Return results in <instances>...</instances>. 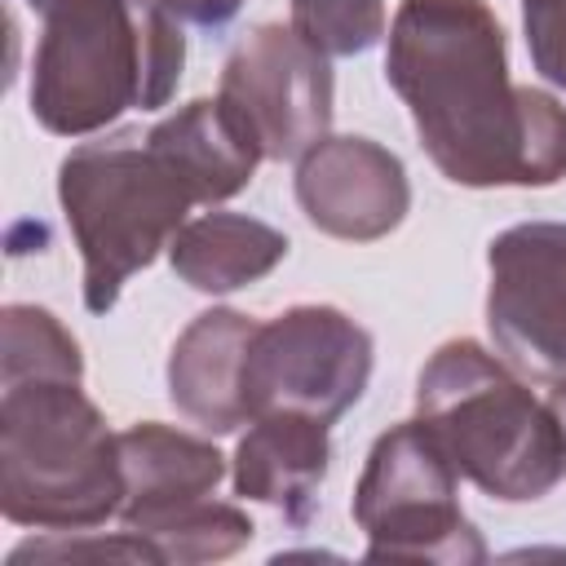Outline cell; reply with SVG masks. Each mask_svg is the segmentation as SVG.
I'll return each mask as SVG.
<instances>
[{"instance_id": "obj_1", "label": "cell", "mask_w": 566, "mask_h": 566, "mask_svg": "<svg viewBox=\"0 0 566 566\" xmlns=\"http://www.w3.org/2000/svg\"><path fill=\"white\" fill-rule=\"evenodd\" d=\"M385 80L447 181L491 190L566 177V106L509 80L504 27L482 0H402Z\"/></svg>"}, {"instance_id": "obj_2", "label": "cell", "mask_w": 566, "mask_h": 566, "mask_svg": "<svg viewBox=\"0 0 566 566\" xmlns=\"http://www.w3.org/2000/svg\"><path fill=\"white\" fill-rule=\"evenodd\" d=\"M186 35L168 0H84L44 18L31 62V115L88 137L124 111H159L181 84Z\"/></svg>"}, {"instance_id": "obj_3", "label": "cell", "mask_w": 566, "mask_h": 566, "mask_svg": "<svg viewBox=\"0 0 566 566\" xmlns=\"http://www.w3.org/2000/svg\"><path fill=\"white\" fill-rule=\"evenodd\" d=\"M416 420L455 473L491 500H544L566 478V429L557 411L469 336L442 340L420 367Z\"/></svg>"}, {"instance_id": "obj_4", "label": "cell", "mask_w": 566, "mask_h": 566, "mask_svg": "<svg viewBox=\"0 0 566 566\" xmlns=\"http://www.w3.org/2000/svg\"><path fill=\"white\" fill-rule=\"evenodd\" d=\"M0 509L13 526L93 531L119 517V433L75 376H27L0 385Z\"/></svg>"}, {"instance_id": "obj_5", "label": "cell", "mask_w": 566, "mask_h": 566, "mask_svg": "<svg viewBox=\"0 0 566 566\" xmlns=\"http://www.w3.org/2000/svg\"><path fill=\"white\" fill-rule=\"evenodd\" d=\"M57 199L84 256L88 314L115 310L124 283L172 243L199 203L186 172L137 128L75 146L57 168Z\"/></svg>"}, {"instance_id": "obj_6", "label": "cell", "mask_w": 566, "mask_h": 566, "mask_svg": "<svg viewBox=\"0 0 566 566\" xmlns=\"http://www.w3.org/2000/svg\"><path fill=\"white\" fill-rule=\"evenodd\" d=\"M354 522L371 562H486V544L460 509V473L420 420H402L371 442L354 486Z\"/></svg>"}, {"instance_id": "obj_7", "label": "cell", "mask_w": 566, "mask_h": 566, "mask_svg": "<svg viewBox=\"0 0 566 566\" xmlns=\"http://www.w3.org/2000/svg\"><path fill=\"white\" fill-rule=\"evenodd\" d=\"M371 380V336L336 305H292L256 323L243 358L248 416L301 411L340 420Z\"/></svg>"}, {"instance_id": "obj_8", "label": "cell", "mask_w": 566, "mask_h": 566, "mask_svg": "<svg viewBox=\"0 0 566 566\" xmlns=\"http://www.w3.org/2000/svg\"><path fill=\"white\" fill-rule=\"evenodd\" d=\"M217 97L274 164L301 159L332 128V66L283 22H261L230 49Z\"/></svg>"}, {"instance_id": "obj_9", "label": "cell", "mask_w": 566, "mask_h": 566, "mask_svg": "<svg viewBox=\"0 0 566 566\" xmlns=\"http://www.w3.org/2000/svg\"><path fill=\"white\" fill-rule=\"evenodd\" d=\"M486 327L509 367L566 380V221H522L486 248Z\"/></svg>"}, {"instance_id": "obj_10", "label": "cell", "mask_w": 566, "mask_h": 566, "mask_svg": "<svg viewBox=\"0 0 566 566\" xmlns=\"http://www.w3.org/2000/svg\"><path fill=\"white\" fill-rule=\"evenodd\" d=\"M296 203L332 239L371 243L402 226L411 181L394 150L371 137H323L296 159Z\"/></svg>"}, {"instance_id": "obj_11", "label": "cell", "mask_w": 566, "mask_h": 566, "mask_svg": "<svg viewBox=\"0 0 566 566\" xmlns=\"http://www.w3.org/2000/svg\"><path fill=\"white\" fill-rule=\"evenodd\" d=\"M119 460H124L119 522L146 544L168 517L212 500L217 482L226 478V455L212 442L159 420L119 429Z\"/></svg>"}, {"instance_id": "obj_12", "label": "cell", "mask_w": 566, "mask_h": 566, "mask_svg": "<svg viewBox=\"0 0 566 566\" xmlns=\"http://www.w3.org/2000/svg\"><path fill=\"white\" fill-rule=\"evenodd\" d=\"M252 332L256 323L239 310H203L177 336L168 354V398L190 424L234 433L252 420L243 402V358Z\"/></svg>"}, {"instance_id": "obj_13", "label": "cell", "mask_w": 566, "mask_h": 566, "mask_svg": "<svg viewBox=\"0 0 566 566\" xmlns=\"http://www.w3.org/2000/svg\"><path fill=\"white\" fill-rule=\"evenodd\" d=\"M327 460H332V438L323 420L301 411H265L239 438L234 495L270 504L292 526H305L318 504Z\"/></svg>"}, {"instance_id": "obj_14", "label": "cell", "mask_w": 566, "mask_h": 566, "mask_svg": "<svg viewBox=\"0 0 566 566\" xmlns=\"http://www.w3.org/2000/svg\"><path fill=\"white\" fill-rule=\"evenodd\" d=\"M195 186L199 203H226L239 195L265 159L248 124L221 97H195L146 133Z\"/></svg>"}, {"instance_id": "obj_15", "label": "cell", "mask_w": 566, "mask_h": 566, "mask_svg": "<svg viewBox=\"0 0 566 566\" xmlns=\"http://www.w3.org/2000/svg\"><path fill=\"white\" fill-rule=\"evenodd\" d=\"M287 234L270 221H256L248 212H203L172 234L168 261L186 287L226 296L265 279L287 256Z\"/></svg>"}, {"instance_id": "obj_16", "label": "cell", "mask_w": 566, "mask_h": 566, "mask_svg": "<svg viewBox=\"0 0 566 566\" xmlns=\"http://www.w3.org/2000/svg\"><path fill=\"white\" fill-rule=\"evenodd\" d=\"M0 385L27 376H75L84 380L80 340L44 305H4L0 314Z\"/></svg>"}, {"instance_id": "obj_17", "label": "cell", "mask_w": 566, "mask_h": 566, "mask_svg": "<svg viewBox=\"0 0 566 566\" xmlns=\"http://www.w3.org/2000/svg\"><path fill=\"white\" fill-rule=\"evenodd\" d=\"M252 517L234 504L221 500H203L177 517H168L150 544L159 553V562H177V566H195V562H221L230 553H239L252 539Z\"/></svg>"}, {"instance_id": "obj_18", "label": "cell", "mask_w": 566, "mask_h": 566, "mask_svg": "<svg viewBox=\"0 0 566 566\" xmlns=\"http://www.w3.org/2000/svg\"><path fill=\"white\" fill-rule=\"evenodd\" d=\"M292 31L323 57H354L385 35V0H292Z\"/></svg>"}, {"instance_id": "obj_19", "label": "cell", "mask_w": 566, "mask_h": 566, "mask_svg": "<svg viewBox=\"0 0 566 566\" xmlns=\"http://www.w3.org/2000/svg\"><path fill=\"white\" fill-rule=\"evenodd\" d=\"M522 27L535 71L566 88V0H522Z\"/></svg>"}, {"instance_id": "obj_20", "label": "cell", "mask_w": 566, "mask_h": 566, "mask_svg": "<svg viewBox=\"0 0 566 566\" xmlns=\"http://www.w3.org/2000/svg\"><path fill=\"white\" fill-rule=\"evenodd\" d=\"M27 557H53V562H75V557H119V562H159L155 544H146L133 531H119L115 539H31L22 548L9 553V566L27 562Z\"/></svg>"}, {"instance_id": "obj_21", "label": "cell", "mask_w": 566, "mask_h": 566, "mask_svg": "<svg viewBox=\"0 0 566 566\" xmlns=\"http://www.w3.org/2000/svg\"><path fill=\"white\" fill-rule=\"evenodd\" d=\"M172 9H177V18H186V22H195V27H226L239 9H243V0H168Z\"/></svg>"}, {"instance_id": "obj_22", "label": "cell", "mask_w": 566, "mask_h": 566, "mask_svg": "<svg viewBox=\"0 0 566 566\" xmlns=\"http://www.w3.org/2000/svg\"><path fill=\"white\" fill-rule=\"evenodd\" d=\"M548 407L557 411V420H562V429H566V380H553V389H548Z\"/></svg>"}, {"instance_id": "obj_23", "label": "cell", "mask_w": 566, "mask_h": 566, "mask_svg": "<svg viewBox=\"0 0 566 566\" xmlns=\"http://www.w3.org/2000/svg\"><path fill=\"white\" fill-rule=\"evenodd\" d=\"M40 18H49V13H62V9H71V4H84V0H27Z\"/></svg>"}]
</instances>
